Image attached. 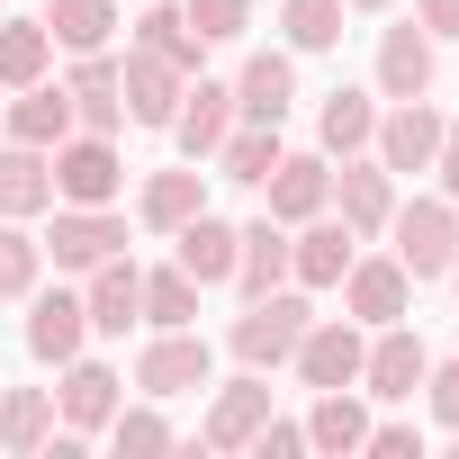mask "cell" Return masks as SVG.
Returning <instances> with one entry per match:
<instances>
[{
	"label": "cell",
	"instance_id": "obj_35",
	"mask_svg": "<svg viewBox=\"0 0 459 459\" xmlns=\"http://www.w3.org/2000/svg\"><path fill=\"white\" fill-rule=\"evenodd\" d=\"M37 271H46V244L28 235V216H0V298H37Z\"/></svg>",
	"mask_w": 459,
	"mask_h": 459
},
{
	"label": "cell",
	"instance_id": "obj_14",
	"mask_svg": "<svg viewBox=\"0 0 459 459\" xmlns=\"http://www.w3.org/2000/svg\"><path fill=\"white\" fill-rule=\"evenodd\" d=\"M91 289H82V307H91V333H126V325H144V271L126 262V253H108L100 271H82Z\"/></svg>",
	"mask_w": 459,
	"mask_h": 459
},
{
	"label": "cell",
	"instance_id": "obj_1",
	"mask_svg": "<svg viewBox=\"0 0 459 459\" xmlns=\"http://www.w3.org/2000/svg\"><path fill=\"white\" fill-rule=\"evenodd\" d=\"M307 325H316L307 289H271V298H244V316H235V333H225V351H235L244 369H280V360L298 351Z\"/></svg>",
	"mask_w": 459,
	"mask_h": 459
},
{
	"label": "cell",
	"instance_id": "obj_28",
	"mask_svg": "<svg viewBox=\"0 0 459 459\" xmlns=\"http://www.w3.org/2000/svg\"><path fill=\"white\" fill-rule=\"evenodd\" d=\"M46 37L64 55H100L117 37V0H46Z\"/></svg>",
	"mask_w": 459,
	"mask_h": 459
},
{
	"label": "cell",
	"instance_id": "obj_38",
	"mask_svg": "<svg viewBox=\"0 0 459 459\" xmlns=\"http://www.w3.org/2000/svg\"><path fill=\"white\" fill-rule=\"evenodd\" d=\"M108 441H117V450H171V423H162L153 405H135V414L117 405V414H108Z\"/></svg>",
	"mask_w": 459,
	"mask_h": 459
},
{
	"label": "cell",
	"instance_id": "obj_6",
	"mask_svg": "<svg viewBox=\"0 0 459 459\" xmlns=\"http://www.w3.org/2000/svg\"><path fill=\"white\" fill-rule=\"evenodd\" d=\"M423 369H432V351H423V333L396 316V325H378V342L360 351V387L369 396H387V405H405L414 387H423Z\"/></svg>",
	"mask_w": 459,
	"mask_h": 459
},
{
	"label": "cell",
	"instance_id": "obj_18",
	"mask_svg": "<svg viewBox=\"0 0 459 459\" xmlns=\"http://www.w3.org/2000/svg\"><path fill=\"white\" fill-rule=\"evenodd\" d=\"M82 333H91V307H82L73 289H37V307H28V351L64 369V360L82 351Z\"/></svg>",
	"mask_w": 459,
	"mask_h": 459
},
{
	"label": "cell",
	"instance_id": "obj_10",
	"mask_svg": "<svg viewBox=\"0 0 459 459\" xmlns=\"http://www.w3.org/2000/svg\"><path fill=\"white\" fill-rule=\"evenodd\" d=\"M333 198H342V225H351V235H360V244H378V235H387V216H396V171H387V162H351V153H342Z\"/></svg>",
	"mask_w": 459,
	"mask_h": 459
},
{
	"label": "cell",
	"instance_id": "obj_42",
	"mask_svg": "<svg viewBox=\"0 0 459 459\" xmlns=\"http://www.w3.org/2000/svg\"><path fill=\"white\" fill-rule=\"evenodd\" d=\"M414 28L423 37H459V0H414Z\"/></svg>",
	"mask_w": 459,
	"mask_h": 459
},
{
	"label": "cell",
	"instance_id": "obj_24",
	"mask_svg": "<svg viewBox=\"0 0 459 459\" xmlns=\"http://www.w3.org/2000/svg\"><path fill=\"white\" fill-rule=\"evenodd\" d=\"M64 135H73V100H64V82H28V91L10 100V144L55 153Z\"/></svg>",
	"mask_w": 459,
	"mask_h": 459
},
{
	"label": "cell",
	"instance_id": "obj_16",
	"mask_svg": "<svg viewBox=\"0 0 459 459\" xmlns=\"http://www.w3.org/2000/svg\"><path fill=\"white\" fill-rule=\"evenodd\" d=\"M351 253H360V235H351V225H333V216H307V235L289 244V280H298V289H342Z\"/></svg>",
	"mask_w": 459,
	"mask_h": 459
},
{
	"label": "cell",
	"instance_id": "obj_4",
	"mask_svg": "<svg viewBox=\"0 0 459 459\" xmlns=\"http://www.w3.org/2000/svg\"><path fill=\"white\" fill-rule=\"evenodd\" d=\"M108 253H126V216L117 207H55V235H46L55 271H100Z\"/></svg>",
	"mask_w": 459,
	"mask_h": 459
},
{
	"label": "cell",
	"instance_id": "obj_11",
	"mask_svg": "<svg viewBox=\"0 0 459 459\" xmlns=\"http://www.w3.org/2000/svg\"><path fill=\"white\" fill-rule=\"evenodd\" d=\"M180 91H189V73H180V64H162V55H144V46L117 64V100H126V117H135V126H171Z\"/></svg>",
	"mask_w": 459,
	"mask_h": 459
},
{
	"label": "cell",
	"instance_id": "obj_8",
	"mask_svg": "<svg viewBox=\"0 0 459 459\" xmlns=\"http://www.w3.org/2000/svg\"><path fill=\"white\" fill-rule=\"evenodd\" d=\"M360 351H369V342H360V325H351V316H333V325H307L289 360H298V378H307V387H360Z\"/></svg>",
	"mask_w": 459,
	"mask_h": 459
},
{
	"label": "cell",
	"instance_id": "obj_19",
	"mask_svg": "<svg viewBox=\"0 0 459 459\" xmlns=\"http://www.w3.org/2000/svg\"><path fill=\"white\" fill-rule=\"evenodd\" d=\"M55 405H64V432H108V414H117V369L73 351V360H64V396H55Z\"/></svg>",
	"mask_w": 459,
	"mask_h": 459
},
{
	"label": "cell",
	"instance_id": "obj_2",
	"mask_svg": "<svg viewBox=\"0 0 459 459\" xmlns=\"http://www.w3.org/2000/svg\"><path fill=\"white\" fill-rule=\"evenodd\" d=\"M387 235H396V262H405L414 289L450 280V262H459V198H405L387 216Z\"/></svg>",
	"mask_w": 459,
	"mask_h": 459
},
{
	"label": "cell",
	"instance_id": "obj_17",
	"mask_svg": "<svg viewBox=\"0 0 459 459\" xmlns=\"http://www.w3.org/2000/svg\"><path fill=\"white\" fill-rule=\"evenodd\" d=\"M64 100H73V126H82V135H117V117H126V100H117V55H108V46L82 55L73 82H64Z\"/></svg>",
	"mask_w": 459,
	"mask_h": 459
},
{
	"label": "cell",
	"instance_id": "obj_37",
	"mask_svg": "<svg viewBox=\"0 0 459 459\" xmlns=\"http://www.w3.org/2000/svg\"><path fill=\"white\" fill-rule=\"evenodd\" d=\"M180 10H189V28H198L207 46H225V37L253 28V0H180Z\"/></svg>",
	"mask_w": 459,
	"mask_h": 459
},
{
	"label": "cell",
	"instance_id": "obj_20",
	"mask_svg": "<svg viewBox=\"0 0 459 459\" xmlns=\"http://www.w3.org/2000/svg\"><path fill=\"white\" fill-rule=\"evenodd\" d=\"M235 289H244V298L289 289V225H280V216H253V225H244V244H235Z\"/></svg>",
	"mask_w": 459,
	"mask_h": 459
},
{
	"label": "cell",
	"instance_id": "obj_44",
	"mask_svg": "<svg viewBox=\"0 0 459 459\" xmlns=\"http://www.w3.org/2000/svg\"><path fill=\"white\" fill-rule=\"evenodd\" d=\"M342 10H387V0H342Z\"/></svg>",
	"mask_w": 459,
	"mask_h": 459
},
{
	"label": "cell",
	"instance_id": "obj_34",
	"mask_svg": "<svg viewBox=\"0 0 459 459\" xmlns=\"http://www.w3.org/2000/svg\"><path fill=\"white\" fill-rule=\"evenodd\" d=\"M144 325L153 333H180V325H198V280L171 262V271H144Z\"/></svg>",
	"mask_w": 459,
	"mask_h": 459
},
{
	"label": "cell",
	"instance_id": "obj_12",
	"mask_svg": "<svg viewBox=\"0 0 459 459\" xmlns=\"http://www.w3.org/2000/svg\"><path fill=\"white\" fill-rule=\"evenodd\" d=\"M262 189H271V216H280V225H307V216L333 207V162H325V153H280Z\"/></svg>",
	"mask_w": 459,
	"mask_h": 459
},
{
	"label": "cell",
	"instance_id": "obj_21",
	"mask_svg": "<svg viewBox=\"0 0 459 459\" xmlns=\"http://www.w3.org/2000/svg\"><path fill=\"white\" fill-rule=\"evenodd\" d=\"M235 244H244V225H225V216L198 207V216L180 225V253H171V262H180L198 289H216V280H235Z\"/></svg>",
	"mask_w": 459,
	"mask_h": 459
},
{
	"label": "cell",
	"instance_id": "obj_3",
	"mask_svg": "<svg viewBox=\"0 0 459 459\" xmlns=\"http://www.w3.org/2000/svg\"><path fill=\"white\" fill-rule=\"evenodd\" d=\"M46 162H55V198H64V207H108L117 180H126V162H117L108 135H64Z\"/></svg>",
	"mask_w": 459,
	"mask_h": 459
},
{
	"label": "cell",
	"instance_id": "obj_46",
	"mask_svg": "<svg viewBox=\"0 0 459 459\" xmlns=\"http://www.w3.org/2000/svg\"><path fill=\"white\" fill-rule=\"evenodd\" d=\"M0 10H10V0H0Z\"/></svg>",
	"mask_w": 459,
	"mask_h": 459
},
{
	"label": "cell",
	"instance_id": "obj_23",
	"mask_svg": "<svg viewBox=\"0 0 459 459\" xmlns=\"http://www.w3.org/2000/svg\"><path fill=\"white\" fill-rule=\"evenodd\" d=\"M289 100H298V64H289V55H253V64L235 73V117L280 126V117H289Z\"/></svg>",
	"mask_w": 459,
	"mask_h": 459
},
{
	"label": "cell",
	"instance_id": "obj_15",
	"mask_svg": "<svg viewBox=\"0 0 459 459\" xmlns=\"http://www.w3.org/2000/svg\"><path fill=\"white\" fill-rule=\"evenodd\" d=\"M262 423H271V378L244 369L235 387H216V405H207V450H253Z\"/></svg>",
	"mask_w": 459,
	"mask_h": 459
},
{
	"label": "cell",
	"instance_id": "obj_25",
	"mask_svg": "<svg viewBox=\"0 0 459 459\" xmlns=\"http://www.w3.org/2000/svg\"><path fill=\"white\" fill-rule=\"evenodd\" d=\"M55 207V162L37 144H0V216H46Z\"/></svg>",
	"mask_w": 459,
	"mask_h": 459
},
{
	"label": "cell",
	"instance_id": "obj_7",
	"mask_svg": "<svg viewBox=\"0 0 459 459\" xmlns=\"http://www.w3.org/2000/svg\"><path fill=\"white\" fill-rule=\"evenodd\" d=\"M441 108L432 100H396L387 117H378V135H369V153L387 162V171H432V153H441Z\"/></svg>",
	"mask_w": 459,
	"mask_h": 459
},
{
	"label": "cell",
	"instance_id": "obj_39",
	"mask_svg": "<svg viewBox=\"0 0 459 459\" xmlns=\"http://www.w3.org/2000/svg\"><path fill=\"white\" fill-rule=\"evenodd\" d=\"M360 450H378V459H423V432H414V423H369Z\"/></svg>",
	"mask_w": 459,
	"mask_h": 459
},
{
	"label": "cell",
	"instance_id": "obj_33",
	"mask_svg": "<svg viewBox=\"0 0 459 459\" xmlns=\"http://www.w3.org/2000/svg\"><path fill=\"white\" fill-rule=\"evenodd\" d=\"M316 135H325V153H369V135H378L369 91H333V100H325V117H316Z\"/></svg>",
	"mask_w": 459,
	"mask_h": 459
},
{
	"label": "cell",
	"instance_id": "obj_30",
	"mask_svg": "<svg viewBox=\"0 0 459 459\" xmlns=\"http://www.w3.org/2000/svg\"><path fill=\"white\" fill-rule=\"evenodd\" d=\"M135 46L144 55H162V64H180V73H198V28H189V10L180 0H144V19H135Z\"/></svg>",
	"mask_w": 459,
	"mask_h": 459
},
{
	"label": "cell",
	"instance_id": "obj_43",
	"mask_svg": "<svg viewBox=\"0 0 459 459\" xmlns=\"http://www.w3.org/2000/svg\"><path fill=\"white\" fill-rule=\"evenodd\" d=\"M432 180H441V198H459V126H441V153H432Z\"/></svg>",
	"mask_w": 459,
	"mask_h": 459
},
{
	"label": "cell",
	"instance_id": "obj_9",
	"mask_svg": "<svg viewBox=\"0 0 459 459\" xmlns=\"http://www.w3.org/2000/svg\"><path fill=\"white\" fill-rule=\"evenodd\" d=\"M207 369H216V351L180 325V333H153V342H144L135 387H144V396H189V387H207Z\"/></svg>",
	"mask_w": 459,
	"mask_h": 459
},
{
	"label": "cell",
	"instance_id": "obj_31",
	"mask_svg": "<svg viewBox=\"0 0 459 459\" xmlns=\"http://www.w3.org/2000/svg\"><path fill=\"white\" fill-rule=\"evenodd\" d=\"M307 441H316V450H360V441H369V405H360L351 387H316Z\"/></svg>",
	"mask_w": 459,
	"mask_h": 459
},
{
	"label": "cell",
	"instance_id": "obj_27",
	"mask_svg": "<svg viewBox=\"0 0 459 459\" xmlns=\"http://www.w3.org/2000/svg\"><path fill=\"white\" fill-rule=\"evenodd\" d=\"M46 64H55V37H46V19H10V10H0V91H28V82H46Z\"/></svg>",
	"mask_w": 459,
	"mask_h": 459
},
{
	"label": "cell",
	"instance_id": "obj_32",
	"mask_svg": "<svg viewBox=\"0 0 459 459\" xmlns=\"http://www.w3.org/2000/svg\"><path fill=\"white\" fill-rule=\"evenodd\" d=\"M55 441V396L46 387H10V396H0V450H46Z\"/></svg>",
	"mask_w": 459,
	"mask_h": 459
},
{
	"label": "cell",
	"instance_id": "obj_26",
	"mask_svg": "<svg viewBox=\"0 0 459 459\" xmlns=\"http://www.w3.org/2000/svg\"><path fill=\"white\" fill-rule=\"evenodd\" d=\"M198 207H207V180H198V162H189V171H153V180H144V198H135V216L153 225V235H180V225H189Z\"/></svg>",
	"mask_w": 459,
	"mask_h": 459
},
{
	"label": "cell",
	"instance_id": "obj_29",
	"mask_svg": "<svg viewBox=\"0 0 459 459\" xmlns=\"http://www.w3.org/2000/svg\"><path fill=\"white\" fill-rule=\"evenodd\" d=\"M207 162H216V180H244V189H262V180H271V162H280V126L244 117L235 135H225V144L207 153Z\"/></svg>",
	"mask_w": 459,
	"mask_h": 459
},
{
	"label": "cell",
	"instance_id": "obj_22",
	"mask_svg": "<svg viewBox=\"0 0 459 459\" xmlns=\"http://www.w3.org/2000/svg\"><path fill=\"white\" fill-rule=\"evenodd\" d=\"M423 91H432V37L387 28L378 37V100H423Z\"/></svg>",
	"mask_w": 459,
	"mask_h": 459
},
{
	"label": "cell",
	"instance_id": "obj_41",
	"mask_svg": "<svg viewBox=\"0 0 459 459\" xmlns=\"http://www.w3.org/2000/svg\"><path fill=\"white\" fill-rule=\"evenodd\" d=\"M253 450H262V459H298V450H307V423H262Z\"/></svg>",
	"mask_w": 459,
	"mask_h": 459
},
{
	"label": "cell",
	"instance_id": "obj_13",
	"mask_svg": "<svg viewBox=\"0 0 459 459\" xmlns=\"http://www.w3.org/2000/svg\"><path fill=\"white\" fill-rule=\"evenodd\" d=\"M171 135H180L189 162H207L225 135H235V82H189L180 108H171Z\"/></svg>",
	"mask_w": 459,
	"mask_h": 459
},
{
	"label": "cell",
	"instance_id": "obj_45",
	"mask_svg": "<svg viewBox=\"0 0 459 459\" xmlns=\"http://www.w3.org/2000/svg\"><path fill=\"white\" fill-rule=\"evenodd\" d=\"M450 289H459V262H450Z\"/></svg>",
	"mask_w": 459,
	"mask_h": 459
},
{
	"label": "cell",
	"instance_id": "obj_40",
	"mask_svg": "<svg viewBox=\"0 0 459 459\" xmlns=\"http://www.w3.org/2000/svg\"><path fill=\"white\" fill-rule=\"evenodd\" d=\"M423 396H432V414L459 432V360H441V369H423Z\"/></svg>",
	"mask_w": 459,
	"mask_h": 459
},
{
	"label": "cell",
	"instance_id": "obj_5",
	"mask_svg": "<svg viewBox=\"0 0 459 459\" xmlns=\"http://www.w3.org/2000/svg\"><path fill=\"white\" fill-rule=\"evenodd\" d=\"M405 298H414V280H405V262L396 253H351V271H342V307H351V325H396L405 316Z\"/></svg>",
	"mask_w": 459,
	"mask_h": 459
},
{
	"label": "cell",
	"instance_id": "obj_36",
	"mask_svg": "<svg viewBox=\"0 0 459 459\" xmlns=\"http://www.w3.org/2000/svg\"><path fill=\"white\" fill-rule=\"evenodd\" d=\"M289 46H298V55L342 46V0H289Z\"/></svg>",
	"mask_w": 459,
	"mask_h": 459
}]
</instances>
